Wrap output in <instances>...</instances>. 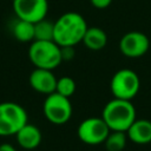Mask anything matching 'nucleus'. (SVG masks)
Listing matches in <instances>:
<instances>
[{"mask_svg":"<svg viewBox=\"0 0 151 151\" xmlns=\"http://www.w3.org/2000/svg\"><path fill=\"white\" fill-rule=\"evenodd\" d=\"M42 111L46 119L55 125L67 123L72 117V104L65 96L53 92L48 94L44 101Z\"/></svg>","mask_w":151,"mask_h":151,"instance_id":"nucleus-6","label":"nucleus"},{"mask_svg":"<svg viewBox=\"0 0 151 151\" xmlns=\"http://www.w3.org/2000/svg\"><path fill=\"white\" fill-rule=\"evenodd\" d=\"M57 77L53 74L52 70H45V68H34L28 78L31 87L42 94H51L55 92L57 87Z\"/></svg>","mask_w":151,"mask_h":151,"instance_id":"nucleus-10","label":"nucleus"},{"mask_svg":"<svg viewBox=\"0 0 151 151\" xmlns=\"http://www.w3.org/2000/svg\"><path fill=\"white\" fill-rule=\"evenodd\" d=\"M90 2L94 8L104 9V8H107L111 5L112 0H90Z\"/></svg>","mask_w":151,"mask_h":151,"instance_id":"nucleus-19","label":"nucleus"},{"mask_svg":"<svg viewBox=\"0 0 151 151\" xmlns=\"http://www.w3.org/2000/svg\"><path fill=\"white\" fill-rule=\"evenodd\" d=\"M127 136L124 131H110L104 145L107 151H123L126 146Z\"/></svg>","mask_w":151,"mask_h":151,"instance_id":"nucleus-15","label":"nucleus"},{"mask_svg":"<svg viewBox=\"0 0 151 151\" xmlns=\"http://www.w3.org/2000/svg\"><path fill=\"white\" fill-rule=\"evenodd\" d=\"M76 81L73 78L71 77H60L57 80V87H55V92H58L61 96H65L67 98H70L74 92H76Z\"/></svg>","mask_w":151,"mask_h":151,"instance_id":"nucleus-17","label":"nucleus"},{"mask_svg":"<svg viewBox=\"0 0 151 151\" xmlns=\"http://www.w3.org/2000/svg\"><path fill=\"white\" fill-rule=\"evenodd\" d=\"M60 52H61V59H63V61H70L76 55L74 46H61L60 47Z\"/></svg>","mask_w":151,"mask_h":151,"instance_id":"nucleus-18","label":"nucleus"},{"mask_svg":"<svg viewBox=\"0 0 151 151\" xmlns=\"http://www.w3.org/2000/svg\"><path fill=\"white\" fill-rule=\"evenodd\" d=\"M81 42L91 51H99L106 46L107 34L100 27H87Z\"/></svg>","mask_w":151,"mask_h":151,"instance_id":"nucleus-13","label":"nucleus"},{"mask_svg":"<svg viewBox=\"0 0 151 151\" xmlns=\"http://www.w3.org/2000/svg\"><path fill=\"white\" fill-rule=\"evenodd\" d=\"M54 22L41 19L34 24V40H53ZM54 41V40H53Z\"/></svg>","mask_w":151,"mask_h":151,"instance_id":"nucleus-16","label":"nucleus"},{"mask_svg":"<svg viewBox=\"0 0 151 151\" xmlns=\"http://www.w3.org/2000/svg\"><path fill=\"white\" fill-rule=\"evenodd\" d=\"M150 47L147 35L139 31L125 33L119 40V51L127 58H139L144 55Z\"/></svg>","mask_w":151,"mask_h":151,"instance_id":"nucleus-9","label":"nucleus"},{"mask_svg":"<svg viewBox=\"0 0 151 151\" xmlns=\"http://www.w3.org/2000/svg\"><path fill=\"white\" fill-rule=\"evenodd\" d=\"M28 58L37 68L54 70L63 59L60 46L53 40H33L28 48Z\"/></svg>","mask_w":151,"mask_h":151,"instance_id":"nucleus-3","label":"nucleus"},{"mask_svg":"<svg viewBox=\"0 0 151 151\" xmlns=\"http://www.w3.org/2000/svg\"><path fill=\"white\" fill-rule=\"evenodd\" d=\"M110 88L114 98L131 100L140 88V80L138 74L131 68H122L112 76Z\"/></svg>","mask_w":151,"mask_h":151,"instance_id":"nucleus-5","label":"nucleus"},{"mask_svg":"<svg viewBox=\"0 0 151 151\" xmlns=\"http://www.w3.org/2000/svg\"><path fill=\"white\" fill-rule=\"evenodd\" d=\"M13 35L21 42H28L34 40V24L27 20L18 19L13 26Z\"/></svg>","mask_w":151,"mask_h":151,"instance_id":"nucleus-14","label":"nucleus"},{"mask_svg":"<svg viewBox=\"0 0 151 151\" xmlns=\"http://www.w3.org/2000/svg\"><path fill=\"white\" fill-rule=\"evenodd\" d=\"M101 118L111 131L126 132L136 120V109L131 100L113 98L103 109Z\"/></svg>","mask_w":151,"mask_h":151,"instance_id":"nucleus-2","label":"nucleus"},{"mask_svg":"<svg viewBox=\"0 0 151 151\" xmlns=\"http://www.w3.org/2000/svg\"><path fill=\"white\" fill-rule=\"evenodd\" d=\"M85 18L78 12H66L54 21L53 40L61 46H76L83 41L87 29Z\"/></svg>","mask_w":151,"mask_h":151,"instance_id":"nucleus-1","label":"nucleus"},{"mask_svg":"<svg viewBox=\"0 0 151 151\" xmlns=\"http://www.w3.org/2000/svg\"><path fill=\"white\" fill-rule=\"evenodd\" d=\"M13 11L18 19L35 24L45 19L48 12L47 0H13Z\"/></svg>","mask_w":151,"mask_h":151,"instance_id":"nucleus-8","label":"nucleus"},{"mask_svg":"<svg viewBox=\"0 0 151 151\" xmlns=\"http://www.w3.org/2000/svg\"><path fill=\"white\" fill-rule=\"evenodd\" d=\"M28 123L26 110L13 101L0 103V136L15 134Z\"/></svg>","mask_w":151,"mask_h":151,"instance_id":"nucleus-4","label":"nucleus"},{"mask_svg":"<svg viewBox=\"0 0 151 151\" xmlns=\"http://www.w3.org/2000/svg\"><path fill=\"white\" fill-rule=\"evenodd\" d=\"M0 151H17V149L9 143H2L0 144Z\"/></svg>","mask_w":151,"mask_h":151,"instance_id":"nucleus-20","label":"nucleus"},{"mask_svg":"<svg viewBox=\"0 0 151 151\" xmlns=\"http://www.w3.org/2000/svg\"><path fill=\"white\" fill-rule=\"evenodd\" d=\"M15 138H17L18 144L22 149L34 150L40 145L42 136H41V131L39 130L38 126L27 123L15 133Z\"/></svg>","mask_w":151,"mask_h":151,"instance_id":"nucleus-11","label":"nucleus"},{"mask_svg":"<svg viewBox=\"0 0 151 151\" xmlns=\"http://www.w3.org/2000/svg\"><path fill=\"white\" fill-rule=\"evenodd\" d=\"M127 139L136 144H147L151 142V120L137 119L126 131Z\"/></svg>","mask_w":151,"mask_h":151,"instance_id":"nucleus-12","label":"nucleus"},{"mask_svg":"<svg viewBox=\"0 0 151 151\" xmlns=\"http://www.w3.org/2000/svg\"><path fill=\"white\" fill-rule=\"evenodd\" d=\"M110 131L111 130L101 117H88L79 124L77 133L83 143L87 145H98L105 142Z\"/></svg>","mask_w":151,"mask_h":151,"instance_id":"nucleus-7","label":"nucleus"}]
</instances>
